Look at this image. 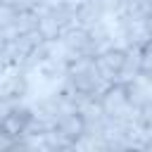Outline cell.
<instances>
[{
	"instance_id": "obj_1",
	"label": "cell",
	"mask_w": 152,
	"mask_h": 152,
	"mask_svg": "<svg viewBox=\"0 0 152 152\" xmlns=\"http://www.w3.org/2000/svg\"><path fill=\"white\" fill-rule=\"evenodd\" d=\"M95 64H97V69H100V74L107 78V81H116V74L121 71V66H124V50H119V48H109L107 52H102V55H97L95 57Z\"/></svg>"
},
{
	"instance_id": "obj_2",
	"label": "cell",
	"mask_w": 152,
	"mask_h": 152,
	"mask_svg": "<svg viewBox=\"0 0 152 152\" xmlns=\"http://www.w3.org/2000/svg\"><path fill=\"white\" fill-rule=\"evenodd\" d=\"M59 40H62V45H64L66 50H71V52H76V55H90V36H88V31L81 28V26H74V28H69L66 33H62ZM90 57H93V55H90Z\"/></svg>"
},
{
	"instance_id": "obj_3",
	"label": "cell",
	"mask_w": 152,
	"mask_h": 152,
	"mask_svg": "<svg viewBox=\"0 0 152 152\" xmlns=\"http://www.w3.org/2000/svg\"><path fill=\"white\" fill-rule=\"evenodd\" d=\"M55 128H59L66 138H71V140H76L78 135H83L86 133V121L74 112V114H66V116H59L57 119V126Z\"/></svg>"
},
{
	"instance_id": "obj_4",
	"label": "cell",
	"mask_w": 152,
	"mask_h": 152,
	"mask_svg": "<svg viewBox=\"0 0 152 152\" xmlns=\"http://www.w3.org/2000/svg\"><path fill=\"white\" fill-rule=\"evenodd\" d=\"M17 14H19V12H17L14 7H10V5H5V2H0V28H2V31L12 28V24H14Z\"/></svg>"
},
{
	"instance_id": "obj_5",
	"label": "cell",
	"mask_w": 152,
	"mask_h": 152,
	"mask_svg": "<svg viewBox=\"0 0 152 152\" xmlns=\"http://www.w3.org/2000/svg\"><path fill=\"white\" fill-rule=\"evenodd\" d=\"M150 71H152V40L140 45V74H150Z\"/></svg>"
},
{
	"instance_id": "obj_6",
	"label": "cell",
	"mask_w": 152,
	"mask_h": 152,
	"mask_svg": "<svg viewBox=\"0 0 152 152\" xmlns=\"http://www.w3.org/2000/svg\"><path fill=\"white\" fill-rule=\"evenodd\" d=\"M0 2H5V5L14 7L17 12H31V10L38 5V0H0Z\"/></svg>"
},
{
	"instance_id": "obj_7",
	"label": "cell",
	"mask_w": 152,
	"mask_h": 152,
	"mask_svg": "<svg viewBox=\"0 0 152 152\" xmlns=\"http://www.w3.org/2000/svg\"><path fill=\"white\" fill-rule=\"evenodd\" d=\"M138 121L145 126H152V100H147L145 104L138 107Z\"/></svg>"
},
{
	"instance_id": "obj_8",
	"label": "cell",
	"mask_w": 152,
	"mask_h": 152,
	"mask_svg": "<svg viewBox=\"0 0 152 152\" xmlns=\"http://www.w3.org/2000/svg\"><path fill=\"white\" fill-rule=\"evenodd\" d=\"M7 40H10V38H7V33H5L2 28H0V52L5 50V45H7Z\"/></svg>"
},
{
	"instance_id": "obj_9",
	"label": "cell",
	"mask_w": 152,
	"mask_h": 152,
	"mask_svg": "<svg viewBox=\"0 0 152 152\" xmlns=\"http://www.w3.org/2000/svg\"><path fill=\"white\" fill-rule=\"evenodd\" d=\"M119 152H142V150H140V147H121Z\"/></svg>"
},
{
	"instance_id": "obj_10",
	"label": "cell",
	"mask_w": 152,
	"mask_h": 152,
	"mask_svg": "<svg viewBox=\"0 0 152 152\" xmlns=\"http://www.w3.org/2000/svg\"><path fill=\"white\" fill-rule=\"evenodd\" d=\"M145 24H147V28H150V33H152V14H150V17L145 19Z\"/></svg>"
},
{
	"instance_id": "obj_11",
	"label": "cell",
	"mask_w": 152,
	"mask_h": 152,
	"mask_svg": "<svg viewBox=\"0 0 152 152\" xmlns=\"http://www.w3.org/2000/svg\"><path fill=\"white\" fill-rule=\"evenodd\" d=\"M69 152H76V150H69Z\"/></svg>"
}]
</instances>
